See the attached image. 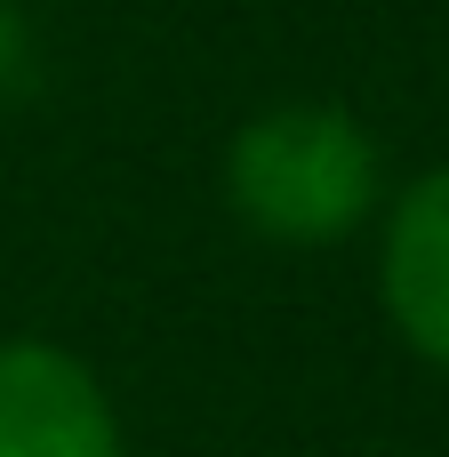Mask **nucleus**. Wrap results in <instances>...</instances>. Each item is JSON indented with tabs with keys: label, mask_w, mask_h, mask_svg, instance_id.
I'll return each instance as SVG.
<instances>
[{
	"label": "nucleus",
	"mask_w": 449,
	"mask_h": 457,
	"mask_svg": "<svg viewBox=\"0 0 449 457\" xmlns=\"http://www.w3.org/2000/svg\"><path fill=\"white\" fill-rule=\"evenodd\" d=\"M0 457H129L104 378L56 337H0Z\"/></svg>",
	"instance_id": "nucleus-2"
},
{
	"label": "nucleus",
	"mask_w": 449,
	"mask_h": 457,
	"mask_svg": "<svg viewBox=\"0 0 449 457\" xmlns=\"http://www.w3.org/2000/svg\"><path fill=\"white\" fill-rule=\"evenodd\" d=\"M24 72H32V24L16 0H0V96H16Z\"/></svg>",
	"instance_id": "nucleus-4"
},
{
	"label": "nucleus",
	"mask_w": 449,
	"mask_h": 457,
	"mask_svg": "<svg viewBox=\"0 0 449 457\" xmlns=\"http://www.w3.org/2000/svg\"><path fill=\"white\" fill-rule=\"evenodd\" d=\"M378 305L418 361L449 370V161L394 185L378 209Z\"/></svg>",
	"instance_id": "nucleus-3"
},
{
	"label": "nucleus",
	"mask_w": 449,
	"mask_h": 457,
	"mask_svg": "<svg viewBox=\"0 0 449 457\" xmlns=\"http://www.w3.org/2000/svg\"><path fill=\"white\" fill-rule=\"evenodd\" d=\"M225 209L241 233L273 249H337L378 225L386 209V145L353 104L329 96H289L249 112L225 137Z\"/></svg>",
	"instance_id": "nucleus-1"
}]
</instances>
